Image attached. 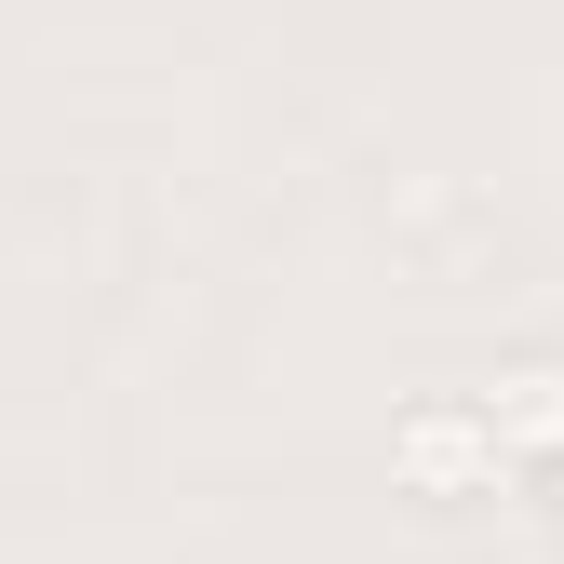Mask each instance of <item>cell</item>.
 Returning <instances> with one entry per match:
<instances>
[{
	"label": "cell",
	"instance_id": "obj_2",
	"mask_svg": "<svg viewBox=\"0 0 564 564\" xmlns=\"http://www.w3.org/2000/svg\"><path fill=\"white\" fill-rule=\"evenodd\" d=\"M484 431H498V457H511V444L564 457V377L538 364V377H511V390H484Z\"/></svg>",
	"mask_w": 564,
	"mask_h": 564
},
{
	"label": "cell",
	"instance_id": "obj_1",
	"mask_svg": "<svg viewBox=\"0 0 564 564\" xmlns=\"http://www.w3.org/2000/svg\"><path fill=\"white\" fill-rule=\"evenodd\" d=\"M403 470L431 484V498H457V484L498 470V431H484V416H416V431H403Z\"/></svg>",
	"mask_w": 564,
	"mask_h": 564
}]
</instances>
